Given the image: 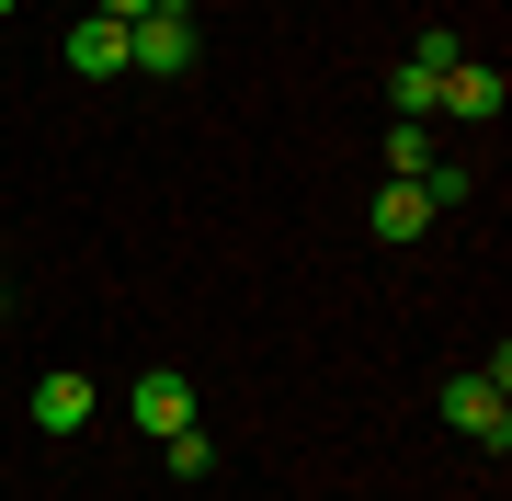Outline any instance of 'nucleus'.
<instances>
[{"label": "nucleus", "mask_w": 512, "mask_h": 501, "mask_svg": "<svg viewBox=\"0 0 512 501\" xmlns=\"http://www.w3.org/2000/svg\"><path fill=\"white\" fill-rule=\"evenodd\" d=\"M194 57H205V12H148V23H126V69L183 80Z\"/></svg>", "instance_id": "1"}, {"label": "nucleus", "mask_w": 512, "mask_h": 501, "mask_svg": "<svg viewBox=\"0 0 512 501\" xmlns=\"http://www.w3.org/2000/svg\"><path fill=\"white\" fill-rule=\"evenodd\" d=\"M433 399H444V422H456L467 445H490V456L512 445V388H490V376H444Z\"/></svg>", "instance_id": "2"}, {"label": "nucleus", "mask_w": 512, "mask_h": 501, "mask_svg": "<svg viewBox=\"0 0 512 501\" xmlns=\"http://www.w3.org/2000/svg\"><path fill=\"white\" fill-rule=\"evenodd\" d=\"M126 422H137V433H183V422H194V376H183V365H148L137 388H126Z\"/></svg>", "instance_id": "3"}, {"label": "nucleus", "mask_w": 512, "mask_h": 501, "mask_svg": "<svg viewBox=\"0 0 512 501\" xmlns=\"http://www.w3.org/2000/svg\"><path fill=\"white\" fill-rule=\"evenodd\" d=\"M501 103H512V80H501V69H467V57L433 80V114H467V126H490Z\"/></svg>", "instance_id": "4"}, {"label": "nucleus", "mask_w": 512, "mask_h": 501, "mask_svg": "<svg viewBox=\"0 0 512 501\" xmlns=\"http://www.w3.org/2000/svg\"><path fill=\"white\" fill-rule=\"evenodd\" d=\"M69 69H80V80H126V23L80 12V23H69Z\"/></svg>", "instance_id": "5"}, {"label": "nucleus", "mask_w": 512, "mask_h": 501, "mask_svg": "<svg viewBox=\"0 0 512 501\" xmlns=\"http://www.w3.org/2000/svg\"><path fill=\"white\" fill-rule=\"evenodd\" d=\"M35 422L46 433H80V422H92V376H80V365H46L35 376Z\"/></svg>", "instance_id": "6"}, {"label": "nucleus", "mask_w": 512, "mask_h": 501, "mask_svg": "<svg viewBox=\"0 0 512 501\" xmlns=\"http://www.w3.org/2000/svg\"><path fill=\"white\" fill-rule=\"evenodd\" d=\"M365 217H376V240H387V251H410L421 228H433V194H421V183H387V194L365 205Z\"/></svg>", "instance_id": "7"}, {"label": "nucleus", "mask_w": 512, "mask_h": 501, "mask_svg": "<svg viewBox=\"0 0 512 501\" xmlns=\"http://www.w3.org/2000/svg\"><path fill=\"white\" fill-rule=\"evenodd\" d=\"M387 126H433V69H387Z\"/></svg>", "instance_id": "8"}, {"label": "nucleus", "mask_w": 512, "mask_h": 501, "mask_svg": "<svg viewBox=\"0 0 512 501\" xmlns=\"http://www.w3.org/2000/svg\"><path fill=\"white\" fill-rule=\"evenodd\" d=\"M421 160H433V126H387V183H410Z\"/></svg>", "instance_id": "9"}, {"label": "nucleus", "mask_w": 512, "mask_h": 501, "mask_svg": "<svg viewBox=\"0 0 512 501\" xmlns=\"http://www.w3.org/2000/svg\"><path fill=\"white\" fill-rule=\"evenodd\" d=\"M160 456H171V479H205V467H217V445H205L194 422H183V433H160Z\"/></svg>", "instance_id": "10"}, {"label": "nucleus", "mask_w": 512, "mask_h": 501, "mask_svg": "<svg viewBox=\"0 0 512 501\" xmlns=\"http://www.w3.org/2000/svg\"><path fill=\"white\" fill-rule=\"evenodd\" d=\"M103 23H148V12H194V0H92Z\"/></svg>", "instance_id": "11"}, {"label": "nucleus", "mask_w": 512, "mask_h": 501, "mask_svg": "<svg viewBox=\"0 0 512 501\" xmlns=\"http://www.w3.org/2000/svg\"><path fill=\"white\" fill-rule=\"evenodd\" d=\"M0 12H23V0H0Z\"/></svg>", "instance_id": "12"}]
</instances>
